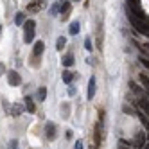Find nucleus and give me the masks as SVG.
I'll list each match as a JSON object with an SVG mask.
<instances>
[{"label": "nucleus", "mask_w": 149, "mask_h": 149, "mask_svg": "<svg viewBox=\"0 0 149 149\" xmlns=\"http://www.w3.org/2000/svg\"><path fill=\"white\" fill-rule=\"evenodd\" d=\"M34 34H36V22L34 20H25V24H24V41L25 43H33Z\"/></svg>", "instance_id": "f257e3e1"}, {"label": "nucleus", "mask_w": 149, "mask_h": 149, "mask_svg": "<svg viewBox=\"0 0 149 149\" xmlns=\"http://www.w3.org/2000/svg\"><path fill=\"white\" fill-rule=\"evenodd\" d=\"M99 115H101V117H99V122L95 124V127H93V147H99V146H101V131H102V119H104V113L101 111Z\"/></svg>", "instance_id": "f03ea898"}, {"label": "nucleus", "mask_w": 149, "mask_h": 149, "mask_svg": "<svg viewBox=\"0 0 149 149\" xmlns=\"http://www.w3.org/2000/svg\"><path fill=\"white\" fill-rule=\"evenodd\" d=\"M59 13H61V18L63 20H68V16L72 13V4L68 2V0H65V2L59 6Z\"/></svg>", "instance_id": "7ed1b4c3"}, {"label": "nucleus", "mask_w": 149, "mask_h": 149, "mask_svg": "<svg viewBox=\"0 0 149 149\" xmlns=\"http://www.w3.org/2000/svg\"><path fill=\"white\" fill-rule=\"evenodd\" d=\"M43 7H45V0H36V2H31L27 6V11L29 13H40Z\"/></svg>", "instance_id": "20e7f679"}, {"label": "nucleus", "mask_w": 149, "mask_h": 149, "mask_svg": "<svg viewBox=\"0 0 149 149\" xmlns=\"http://www.w3.org/2000/svg\"><path fill=\"white\" fill-rule=\"evenodd\" d=\"M7 81H9V84H11V86H18L20 84V74L16 72V70H9L7 72Z\"/></svg>", "instance_id": "39448f33"}, {"label": "nucleus", "mask_w": 149, "mask_h": 149, "mask_svg": "<svg viewBox=\"0 0 149 149\" xmlns=\"http://www.w3.org/2000/svg\"><path fill=\"white\" fill-rule=\"evenodd\" d=\"M45 135L49 140H54L56 138V124L54 122H47L45 124Z\"/></svg>", "instance_id": "423d86ee"}, {"label": "nucleus", "mask_w": 149, "mask_h": 149, "mask_svg": "<svg viewBox=\"0 0 149 149\" xmlns=\"http://www.w3.org/2000/svg\"><path fill=\"white\" fill-rule=\"evenodd\" d=\"M136 108H140L146 115H147V119H149V101L144 97V95H142V97L140 99H138V102H136Z\"/></svg>", "instance_id": "0eeeda50"}, {"label": "nucleus", "mask_w": 149, "mask_h": 149, "mask_svg": "<svg viewBox=\"0 0 149 149\" xmlns=\"http://www.w3.org/2000/svg\"><path fill=\"white\" fill-rule=\"evenodd\" d=\"M93 95H95V77L92 76L90 81H88V92H86V99L92 101L93 99Z\"/></svg>", "instance_id": "6e6552de"}, {"label": "nucleus", "mask_w": 149, "mask_h": 149, "mask_svg": "<svg viewBox=\"0 0 149 149\" xmlns=\"http://www.w3.org/2000/svg\"><path fill=\"white\" fill-rule=\"evenodd\" d=\"M24 101H25V110H27L29 113H34V111H36V106H34L33 97H29V95H27V97H25Z\"/></svg>", "instance_id": "1a4fd4ad"}, {"label": "nucleus", "mask_w": 149, "mask_h": 149, "mask_svg": "<svg viewBox=\"0 0 149 149\" xmlns=\"http://www.w3.org/2000/svg\"><path fill=\"white\" fill-rule=\"evenodd\" d=\"M43 49H45V43H43V41H36L34 47H33V56H41Z\"/></svg>", "instance_id": "9d476101"}, {"label": "nucleus", "mask_w": 149, "mask_h": 149, "mask_svg": "<svg viewBox=\"0 0 149 149\" xmlns=\"http://www.w3.org/2000/svg\"><path fill=\"white\" fill-rule=\"evenodd\" d=\"M22 111H24V106H22V104H13L11 108H9V113H11L13 117H18Z\"/></svg>", "instance_id": "9b49d317"}, {"label": "nucleus", "mask_w": 149, "mask_h": 149, "mask_svg": "<svg viewBox=\"0 0 149 149\" xmlns=\"http://www.w3.org/2000/svg\"><path fill=\"white\" fill-rule=\"evenodd\" d=\"M74 77H76V74H74V72H70V70H65V72H63V83L70 84V83L74 81Z\"/></svg>", "instance_id": "f8f14e48"}, {"label": "nucleus", "mask_w": 149, "mask_h": 149, "mask_svg": "<svg viewBox=\"0 0 149 149\" xmlns=\"http://www.w3.org/2000/svg\"><path fill=\"white\" fill-rule=\"evenodd\" d=\"M79 31H81L79 22H72V24H70V27H68V33H70V34H77Z\"/></svg>", "instance_id": "ddd939ff"}, {"label": "nucleus", "mask_w": 149, "mask_h": 149, "mask_svg": "<svg viewBox=\"0 0 149 149\" xmlns=\"http://www.w3.org/2000/svg\"><path fill=\"white\" fill-rule=\"evenodd\" d=\"M65 45H67V38L65 36H59L56 40V49L58 50H63V49H65Z\"/></svg>", "instance_id": "4468645a"}, {"label": "nucleus", "mask_w": 149, "mask_h": 149, "mask_svg": "<svg viewBox=\"0 0 149 149\" xmlns=\"http://www.w3.org/2000/svg\"><path fill=\"white\" fill-rule=\"evenodd\" d=\"M74 63H76V59H74V56H72V54H68V56L63 58V67H72Z\"/></svg>", "instance_id": "2eb2a0df"}, {"label": "nucleus", "mask_w": 149, "mask_h": 149, "mask_svg": "<svg viewBox=\"0 0 149 149\" xmlns=\"http://www.w3.org/2000/svg\"><path fill=\"white\" fill-rule=\"evenodd\" d=\"M138 77H140V83H142L144 86H146V90L149 92V76H147V74H144V72H142V74H140V76H138Z\"/></svg>", "instance_id": "dca6fc26"}, {"label": "nucleus", "mask_w": 149, "mask_h": 149, "mask_svg": "<svg viewBox=\"0 0 149 149\" xmlns=\"http://www.w3.org/2000/svg\"><path fill=\"white\" fill-rule=\"evenodd\" d=\"M36 95H38V101H45V97H47V88L45 86H40Z\"/></svg>", "instance_id": "f3484780"}, {"label": "nucleus", "mask_w": 149, "mask_h": 149, "mask_svg": "<svg viewBox=\"0 0 149 149\" xmlns=\"http://www.w3.org/2000/svg\"><path fill=\"white\" fill-rule=\"evenodd\" d=\"M15 24H16V25H24V24H25V15H24V13H16Z\"/></svg>", "instance_id": "a211bd4d"}, {"label": "nucleus", "mask_w": 149, "mask_h": 149, "mask_svg": "<svg viewBox=\"0 0 149 149\" xmlns=\"http://www.w3.org/2000/svg\"><path fill=\"white\" fill-rule=\"evenodd\" d=\"M97 47L102 49V27H101V25H99V29H97Z\"/></svg>", "instance_id": "6ab92c4d"}, {"label": "nucleus", "mask_w": 149, "mask_h": 149, "mask_svg": "<svg viewBox=\"0 0 149 149\" xmlns=\"http://www.w3.org/2000/svg\"><path fill=\"white\" fill-rule=\"evenodd\" d=\"M68 111H70V106L65 102L61 106V115H63V119H68Z\"/></svg>", "instance_id": "aec40b11"}, {"label": "nucleus", "mask_w": 149, "mask_h": 149, "mask_svg": "<svg viewBox=\"0 0 149 149\" xmlns=\"http://www.w3.org/2000/svg\"><path fill=\"white\" fill-rule=\"evenodd\" d=\"M130 86H131V90H133L135 93H138V95L142 97V90H140V86H138L136 83H133V81H131V83H130Z\"/></svg>", "instance_id": "412c9836"}, {"label": "nucleus", "mask_w": 149, "mask_h": 149, "mask_svg": "<svg viewBox=\"0 0 149 149\" xmlns=\"http://www.w3.org/2000/svg\"><path fill=\"white\" fill-rule=\"evenodd\" d=\"M84 49H86L88 52H92V50H93V45H92V40H90V38L84 40Z\"/></svg>", "instance_id": "4be33fe9"}, {"label": "nucleus", "mask_w": 149, "mask_h": 149, "mask_svg": "<svg viewBox=\"0 0 149 149\" xmlns=\"http://www.w3.org/2000/svg\"><path fill=\"white\" fill-rule=\"evenodd\" d=\"M58 11H59V6H58V4L50 6V15H52V16H56V15H58Z\"/></svg>", "instance_id": "5701e85b"}, {"label": "nucleus", "mask_w": 149, "mask_h": 149, "mask_svg": "<svg viewBox=\"0 0 149 149\" xmlns=\"http://www.w3.org/2000/svg\"><path fill=\"white\" fill-rule=\"evenodd\" d=\"M18 146H20L18 140H11V142L7 144V149H18Z\"/></svg>", "instance_id": "b1692460"}, {"label": "nucleus", "mask_w": 149, "mask_h": 149, "mask_svg": "<svg viewBox=\"0 0 149 149\" xmlns=\"http://www.w3.org/2000/svg\"><path fill=\"white\" fill-rule=\"evenodd\" d=\"M140 63H142V65H144V67H146L147 70H149V59H147V58H144V56H140Z\"/></svg>", "instance_id": "393cba45"}, {"label": "nucleus", "mask_w": 149, "mask_h": 149, "mask_svg": "<svg viewBox=\"0 0 149 149\" xmlns=\"http://www.w3.org/2000/svg\"><path fill=\"white\" fill-rule=\"evenodd\" d=\"M74 149H83V140H77L76 146H74Z\"/></svg>", "instance_id": "a878e982"}, {"label": "nucleus", "mask_w": 149, "mask_h": 149, "mask_svg": "<svg viewBox=\"0 0 149 149\" xmlns=\"http://www.w3.org/2000/svg\"><path fill=\"white\" fill-rule=\"evenodd\" d=\"M68 95H76V88H74V86L68 88Z\"/></svg>", "instance_id": "bb28decb"}, {"label": "nucleus", "mask_w": 149, "mask_h": 149, "mask_svg": "<svg viewBox=\"0 0 149 149\" xmlns=\"http://www.w3.org/2000/svg\"><path fill=\"white\" fill-rule=\"evenodd\" d=\"M2 70H4V65H2V63H0V76H2Z\"/></svg>", "instance_id": "cd10ccee"}, {"label": "nucleus", "mask_w": 149, "mask_h": 149, "mask_svg": "<svg viewBox=\"0 0 149 149\" xmlns=\"http://www.w3.org/2000/svg\"><path fill=\"white\" fill-rule=\"evenodd\" d=\"M0 31H2V25H0Z\"/></svg>", "instance_id": "c85d7f7f"}]
</instances>
